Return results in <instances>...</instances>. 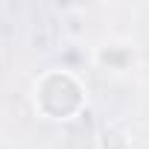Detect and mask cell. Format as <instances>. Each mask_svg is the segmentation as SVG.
Here are the masks:
<instances>
[{
	"label": "cell",
	"mask_w": 149,
	"mask_h": 149,
	"mask_svg": "<svg viewBox=\"0 0 149 149\" xmlns=\"http://www.w3.org/2000/svg\"><path fill=\"white\" fill-rule=\"evenodd\" d=\"M32 102L47 120H73L88 105V91L76 73L47 70L32 85Z\"/></svg>",
	"instance_id": "1"
},
{
	"label": "cell",
	"mask_w": 149,
	"mask_h": 149,
	"mask_svg": "<svg viewBox=\"0 0 149 149\" xmlns=\"http://www.w3.org/2000/svg\"><path fill=\"white\" fill-rule=\"evenodd\" d=\"M97 64L108 73H123L134 64V47L129 44H102L97 50Z\"/></svg>",
	"instance_id": "2"
}]
</instances>
